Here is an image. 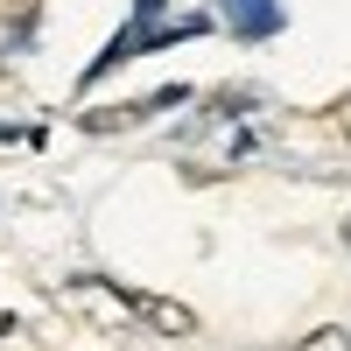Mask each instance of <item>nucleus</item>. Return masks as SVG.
<instances>
[{
  "instance_id": "nucleus-1",
  "label": "nucleus",
  "mask_w": 351,
  "mask_h": 351,
  "mask_svg": "<svg viewBox=\"0 0 351 351\" xmlns=\"http://www.w3.org/2000/svg\"><path fill=\"white\" fill-rule=\"evenodd\" d=\"M302 351H351V337H344V330H316Z\"/></svg>"
},
{
  "instance_id": "nucleus-2",
  "label": "nucleus",
  "mask_w": 351,
  "mask_h": 351,
  "mask_svg": "<svg viewBox=\"0 0 351 351\" xmlns=\"http://www.w3.org/2000/svg\"><path fill=\"white\" fill-rule=\"evenodd\" d=\"M344 246H351V218H344Z\"/></svg>"
}]
</instances>
